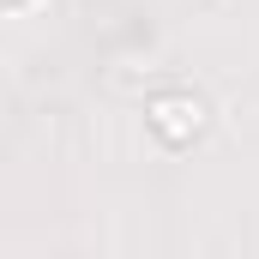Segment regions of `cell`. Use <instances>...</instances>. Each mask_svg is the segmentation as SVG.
Wrapping results in <instances>:
<instances>
[{"instance_id": "6da1fadb", "label": "cell", "mask_w": 259, "mask_h": 259, "mask_svg": "<svg viewBox=\"0 0 259 259\" xmlns=\"http://www.w3.org/2000/svg\"><path fill=\"white\" fill-rule=\"evenodd\" d=\"M6 6H18V0H6Z\"/></svg>"}]
</instances>
